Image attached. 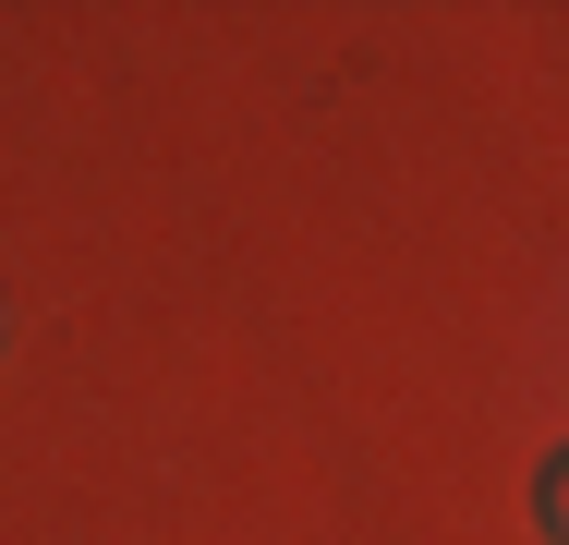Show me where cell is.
I'll return each instance as SVG.
<instances>
[]
</instances>
